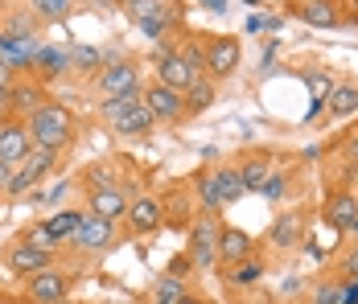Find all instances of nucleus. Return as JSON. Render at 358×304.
<instances>
[{"mask_svg": "<svg viewBox=\"0 0 358 304\" xmlns=\"http://www.w3.org/2000/svg\"><path fill=\"white\" fill-rule=\"evenodd\" d=\"M202 4H206L210 13H227V0H202Z\"/></svg>", "mask_w": 358, "mask_h": 304, "instance_id": "obj_41", "label": "nucleus"}, {"mask_svg": "<svg viewBox=\"0 0 358 304\" xmlns=\"http://www.w3.org/2000/svg\"><path fill=\"white\" fill-rule=\"evenodd\" d=\"M280 189H285V177H280V173H268V181H264L259 194H264V198H280Z\"/></svg>", "mask_w": 358, "mask_h": 304, "instance_id": "obj_33", "label": "nucleus"}, {"mask_svg": "<svg viewBox=\"0 0 358 304\" xmlns=\"http://www.w3.org/2000/svg\"><path fill=\"white\" fill-rule=\"evenodd\" d=\"M301 231H305V226H301V214H280V218L272 222L268 238H272V247L285 251V247H296V243H301Z\"/></svg>", "mask_w": 358, "mask_h": 304, "instance_id": "obj_17", "label": "nucleus"}, {"mask_svg": "<svg viewBox=\"0 0 358 304\" xmlns=\"http://www.w3.org/2000/svg\"><path fill=\"white\" fill-rule=\"evenodd\" d=\"M8 107H17V111H34V115H37V107H45V103H41V91L13 87V91H8Z\"/></svg>", "mask_w": 358, "mask_h": 304, "instance_id": "obj_24", "label": "nucleus"}, {"mask_svg": "<svg viewBox=\"0 0 358 304\" xmlns=\"http://www.w3.org/2000/svg\"><path fill=\"white\" fill-rule=\"evenodd\" d=\"M239 177H243V189H248V194H259L264 181H268V165H264V161H248V165L239 169Z\"/></svg>", "mask_w": 358, "mask_h": 304, "instance_id": "obj_25", "label": "nucleus"}, {"mask_svg": "<svg viewBox=\"0 0 358 304\" xmlns=\"http://www.w3.org/2000/svg\"><path fill=\"white\" fill-rule=\"evenodd\" d=\"M346 148H350V157H355V161H358V128H355V132H350V136H346Z\"/></svg>", "mask_w": 358, "mask_h": 304, "instance_id": "obj_40", "label": "nucleus"}, {"mask_svg": "<svg viewBox=\"0 0 358 304\" xmlns=\"http://www.w3.org/2000/svg\"><path fill=\"white\" fill-rule=\"evenodd\" d=\"M218 238H222V231H218L210 218H198V222H194V263H198V268H215Z\"/></svg>", "mask_w": 358, "mask_h": 304, "instance_id": "obj_9", "label": "nucleus"}, {"mask_svg": "<svg viewBox=\"0 0 358 304\" xmlns=\"http://www.w3.org/2000/svg\"><path fill=\"white\" fill-rule=\"evenodd\" d=\"M350 8H355V21H358V0H350Z\"/></svg>", "mask_w": 358, "mask_h": 304, "instance_id": "obj_44", "label": "nucleus"}, {"mask_svg": "<svg viewBox=\"0 0 358 304\" xmlns=\"http://www.w3.org/2000/svg\"><path fill=\"white\" fill-rule=\"evenodd\" d=\"M87 181H91V194H95V189H111V169H91Z\"/></svg>", "mask_w": 358, "mask_h": 304, "instance_id": "obj_34", "label": "nucleus"}, {"mask_svg": "<svg viewBox=\"0 0 358 304\" xmlns=\"http://www.w3.org/2000/svg\"><path fill=\"white\" fill-rule=\"evenodd\" d=\"M243 4H259V0H243Z\"/></svg>", "mask_w": 358, "mask_h": 304, "instance_id": "obj_46", "label": "nucleus"}, {"mask_svg": "<svg viewBox=\"0 0 358 304\" xmlns=\"http://www.w3.org/2000/svg\"><path fill=\"white\" fill-rule=\"evenodd\" d=\"M66 62H71L66 54H58V50H50V45H41V50H37V62H34V66L41 70V78H54V74H58V70L66 66Z\"/></svg>", "mask_w": 358, "mask_h": 304, "instance_id": "obj_22", "label": "nucleus"}, {"mask_svg": "<svg viewBox=\"0 0 358 304\" xmlns=\"http://www.w3.org/2000/svg\"><path fill=\"white\" fill-rule=\"evenodd\" d=\"M45 226H50V235L54 238H74L78 235V226H83V214H54Z\"/></svg>", "mask_w": 358, "mask_h": 304, "instance_id": "obj_23", "label": "nucleus"}, {"mask_svg": "<svg viewBox=\"0 0 358 304\" xmlns=\"http://www.w3.org/2000/svg\"><path fill=\"white\" fill-rule=\"evenodd\" d=\"M181 58L189 62V70H194L198 78H206V50H198V45H185V50H181Z\"/></svg>", "mask_w": 358, "mask_h": 304, "instance_id": "obj_32", "label": "nucleus"}, {"mask_svg": "<svg viewBox=\"0 0 358 304\" xmlns=\"http://www.w3.org/2000/svg\"><path fill=\"white\" fill-rule=\"evenodd\" d=\"M58 304H66V301H58Z\"/></svg>", "mask_w": 358, "mask_h": 304, "instance_id": "obj_48", "label": "nucleus"}, {"mask_svg": "<svg viewBox=\"0 0 358 304\" xmlns=\"http://www.w3.org/2000/svg\"><path fill=\"white\" fill-rule=\"evenodd\" d=\"M74 0H29V8H34L37 21H45V25H54V21H62L66 13H71Z\"/></svg>", "mask_w": 358, "mask_h": 304, "instance_id": "obj_21", "label": "nucleus"}, {"mask_svg": "<svg viewBox=\"0 0 358 304\" xmlns=\"http://www.w3.org/2000/svg\"><path fill=\"white\" fill-rule=\"evenodd\" d=\"M198 194H202V205L206 210H222V194H218V181H215V173H202L198 177Z\"/></svg>", "mask_w": 358, "mask_h": 304, "instance_id": "obj_26", "label": "nucleus"}, {"mask_svg": "<svg viewBox=\"0 0 358 304\" xmlns=\"http://www.w3.org/2000/svg\"><path fill=\"white\" fill-rule=\"evenodd\" d=\"M4 103H8V91H0V107H4Z\"/></svg>", "mask_w": 358, "mask_h": 304, "instance_id": "obj_43", "label": "nucleus"}, {"mask_svg": "<svg viewBox=\"0 0 358 304\" xmlns=\"http://www.w3.org/2000/svg\"><path fill=\"white\" fill-rule=\"evenodd\" d=\"M141 99L152 111V120H161V124H173V120H181V111H185V95L173 91V87H165V82H152Z\"/></svg>", "mask_w": 358, "mask_h": 304, "instance_id": "obj_4", "label": "nucleus"}, {"mask_svg": "<svg viewBox=\"0 0 358 304\" xmlns=\"http://www.w3.org/2000/svg\"><path fill=\"white\" fill-rule=\"evenodd\" d=\"M346 275L358 280V251H350V259H346Z\"/></svg>", "mask_w": 358, "mask_h": 304, "instance_id": "obj_39", "label": "nucleus"}, {"mask_svg": "<svg viewBox=\"0 0 358 304\" xmlns=\"http://www.w3.org/2000/svg\"><path fill=\"white\" fill-rule=\"evenodd\" d=\"M103 120H108L115 132H124V136H148L152 132V111L144 107L141 95H120V99H103Z\"/></svg>", "mask_w": 358, "mask_h": 304, "instance_id": "obj_1", "label": "nucleus"}, {"mask_svg": "<svg viewBox=\"0 0 358 304\" xmlns=\"http://www.w3.org/2000/svg\"><path fill=\"white\" fill-rule=\"evenodd\" d=\"M325 218L338 226V231H358V198L350 194H334L325 202Z\"/></svg>", "mask_w": 358, "mask_h": 304, "instance_id": "obj_13", "label": "nucleus"}, {"mask_svg": "<svg viewBox=\"0 0 358 304\" xmlns=\"http://www.w3.org/2000/svg\"><path fill=\"white\" fill-rule=\"evenodd\" d=\"M29 132H34V144H41V148H66L71 144V111L62 107V103H45V107H37V115L29 120Z\"/></svg>", "mask_w": 358, "mask_h": 304, "instance_id": "obj_2", "label": "nucleus"}, {"mask_svg": "<svg viewBox=\"0 0 358 304\" xmlns=\"http://www.w3.org/2000/svg\"><path fill=\"white\" fill-rule=\"evenodd\" d=\"M54 169V148H41V144H34V152L17 165V173H13V181H8V194H25L29 185H37L41 181V173Z\"/></svg>", "mask_w": 358, "mask_h": 304, "instance_id": "obj_5", "label": "nucleus"}, {"mask_svg": "<svg viewBox=\"0 0 358 304\" xmlns=\"http://www.w3.org/2000/svg\"><path fill=\"white\" fill-rule=\"evenodd\" d=\"M128 222L136 231H157L165 222V205L157 202V198H136V202L128 205Z\"/></svg>", "mask_w": 358, "mask_h": 304, "instance_id": "obj_15", "label": "nucleus"}, {"mask_svg": "<svg viewBox=\"0 0 358 304\" xmlns=\"http://www.w3.org/2000/svg\"><path fill=\"white\" fill-rule=\"evenodd\" d=\"M305 21L329 29V25H338V13H334V4H329V0H317V4H309V8H305Z\"/></svg>", "mask_w": 358, "mask_h": 304, "instance_id": "obj_27", "label": "nucleus"}, {"mask_svg": "<svg viewBox=\"0 0 358 304\" xmlns=\"http://www.w3.org/2000/svg\"><path fill=\"white\" fill-rule=\"evenodd\" d=\"M157 66H161V82L173 87V91H181V95L198 82V74L189 70V62H185L181 54H161V50H157Z\"/></svg>", "mask_w": 358, "mask_h": 304, "instance_id": "obj_10", "label": "nucleus"}, {"mask_svg": "<svg viewBox=\"0 0 358 304\" xmlns=\"http://www.w3.org/2000/svg\"><path fill=\"white\" fill-rule=\"evenodd\" d=\"M325 107H329V115H338V120L355 115V111H358V87H334Z\"/></svg>", "mask_w": 358, "mask_h": 304, "instance_id": "obj_18", "label": "nucleus"}, {"mask_svg": "<svg viewBox=\"0 0 358 304\" xmlns=\"http://www.w3.org/2000/svg\"><path fill=\"white\" fill-rule=\"evenodd\" d=\"M313 304H342V288H317Z\"/></svg>", "mask_w": 358, "mask_h": 304, "instance_id": "obj_35", "label": "nucleus"}, {"mask_svg": "<svg viewBox=\"0 0 358 304\" xmlns=\"http://www.w3.org/2000/svg\"><path fill=\"white\" fill-rule=\"evenodd\" d=\"M210 103H215V82H210V78H198V82L185 91V111H194V115L206 111Z\"/></svg>", "mask_w": 358, "mask_h": 304, "instance_id": "obj_19", "label": "nucleus"}, {"mask_svg": "<svg viewBox=\"0 0 358 304\" xmlns=\"http://www.w3.org/2000/svg\"><path fill=\"white\" fill-rule=\"evenodd\" d=\"M152 304H165V301H152Z\"/></svg>", "mask_w": 358, "mask_h": 304, "instance_id": "obj_47", "label": "nucleus"}, {"mask_svg": "<svg viewBox=\"0 0 358 304\" xmlns=\"http://www.w3.org/2000/svg\"><path fill=\"white\" fill-rule=\"evenodd\" d=\"M66 275L62 271H37V275H29V301L34 304H58V301H66Z\"/></svg>", "mask_w": 358, "mask_h": 304, "instance_id": "obj_7", "label": "nucleus"}, {"mask_svg": "<svg viewBox=\"0 0 358 304\" xmlns=\"http://www.w3.org/2000/svg\"><path fill=\"white\" fill-rule=\"evenodd\" d=\"M71 62H74V66H78V70H83V74H91V70L99 66L103 58H99V50H91V45H74Z\"/></svg>", "mask_w": 358, "mask_h": 304, "instance_id": "obj_29", "label": "nucleus"}, {"mask_svg": "<svg viewBox=\"0 0 358 304\" xmlns=\"http://www.w3.org/2000/svg\"><path fill=\"white\" fill-rule=\"evenodd\" d=\"M185 292H181V280L178 275H165L161 284H157V301H165V304H178Z\"/></svg>", "mask_w": 358, "mask_h": 304, "instance_id": "obj_30", "label": "nucleus"}, {"mask_svg": "<svg viewBox=\"0 0 358 304\" xmlns=\"http://www.w3.org/2000/svg\"><path fill=\"white\" fill-rule=\"evenodd\" d=\"M342 304H358V280H350V284L342 288Z\"/></svg>", "mask_w": 358, "mask_h": 304, "instance_id": "obj_36", "label": "nucleus"}, {"mask_svg": "<svg viewBox=\"0 0 358 304\" xmlns=\"http://www.w3.org/2000/svg\"><path fill=\"white\" fill-rule=\"evenodd\" d=\"M251 243L243 231H222V238H218V263H227V268H235V263H243V259H251Z\"/></svg>", "mask_w": 358, "mask_h": 304, "instance_id": "obj_14", "label": "nucleus"}, {"mask_svg": "<svg viewBox=\"0 0 358 304\" xmlns=\"http://www.w3.org/2000/svg\"><path fill=\"white\" fill-rule=\"evenodd\" d=\"M8 82H13V70H8V66H4V62H0V91H13Z\"/></svg>", "mask_w": 358, "mask_h": 304, "instance_id": "obj_38", "label": "nucleus"}, {"mask_svg": "<svg viewBox=\"0 0 358 304\" xmlns=\"http://www.w3.org/2000/svg\"><path fill=\"white\" fill-rule=\"evenodd\" d=\"M29 152H34V132H29V124H21V120H4V124H0V161L21 165Z\"/></svg>", "mask_w": 358, "mask_h": 304, "instance_id": "obj_3", "label": "nucleus"}, {"mask_svg": "<svg viewBox=\"0 0 358 304\" xmlns=\"http://www.w3.org/2000/svg\"><path fill=\"white\" fill-rule=\"evenodd\" d=\"M13 165H8V161H0V189H4V194H8V181H13Z\"/></svg>", "mask_w": 358, "mask_h": 304, "instance_id": "obj_37", "label": "nucleus"}, {"mask_svg": "<svg viewBox=\"0 0 358 304\" xmlns=\"http://www.w3.org/2000/svg\"><path fill=\"white\" fill-rule=\"evenodd\" d=\"M215 181H218V194H222V202L231 205L235 198H243L248 189H243V177L239 169H215Z\"/></svg>", "mask_w": 358, "mask_h": 304, "instance_id": "obj_20", "label": "nucleus"}, {"mask_svg": "<svg viewBox=\"0 0 358 304\" xmlns=\"http://www.w3.org/2000/svg\"><path fill=\"white\" fill-rule=\"evenodd\" d=\"M74 243L87 247V251H103V247H111V222L99 218V214H87L83 226H78V235H74Z\"/></svg>", "mask_w": 358, "mask_h": 304, "instance_id": "obj_11", "label": "nucleus"}, {"mask_svg": "<svg viewBox=\"0 0 358 304\" xmlns=\"http://www.w3.org/2000/svg\"><path fill=\"white\" fill-rule=\"evenodd\" d=\"M21 243H29V247H41V251H54V247H58V238L50 235V226H34V231L21 238Z\"/></svg>", "mask_w": 358, "mask_h": 304, "instance_id": "obj_31", "label": "nucleus"}, {"mask_svg": "<svg viewBox=\"0 0 358 304\" xmlns=\"http://www.w3.org/2000/svg\"><path fill=\"white\" fill-rule=\"evenodd\" d=\"M128 198H124V194H120V189H95V194H91V214H99V218H124V214H128Z\"/></svg>", "mask_w": 358, "mask_h": 304, "instance_id": "obj_16", "label": "nucleus"}, {"mask_svg": "<svg viewBox=\"0 0 358 304\" xmlns=\"http://www.w3.org/2000/svg\"><path fill=\"white\" fill-rule=\"evenodd\" d=\"M239 58H243V50H239L235 37H215V41H206V78H227V74H235Z\"/></svg>", "mask_w": 358, "mask_h": 304, "instance_id": "obj_6", "label": "nucleus"}, {"mask_svg": "<svg viewBox=\"0 0 358 304\" xmlns=\"http://www.w3.org/2000/svg\"><path fill=\"white\" fill-rule=\"evenodd\" d=\"M178 304H202V301H194V296H181V301Z\"/></svg>", "mask_w": 358, "mask_h": 304, "instance_id": "obj_42", "label": "nucleus"}, {"mask_svg": "<svg viewBox=\"0 0 358 304\" xmlns=\"http://www.w3.org/2000/svg\"><path fill=\"white\" fill-rule=\"evenodd\" d=\"M124 4H128V8H136V4H141V0H124Z\"/></svg>", "mask_w": 358, "mask_h": 304, "instance_id": "obj_45", "label": "nucleus"}, {"mask_svg": "<svg viewBox=\"0 0 358 304\" xmlns=\"http://www.w3.org/2000/svg\"><path fill=\"white\" fill-rule=\"evenodd\" d=\"M50 259H54L50 251L29 247V243H17V247L8 251V268L21 271V275H29V271H34V275H37V271H45V268H50Z\"/></svg>", "mask_w": 358, "mask_h": 304, "instance_id": "obj_12", "label": "nucleus"}, {"mask_svg": "<svg viewBox=\"0 0 358 304\" xmlns=\"http://www.w3.org/2000/svg\"><path fill=\"white\" fill-rule=\"evenodd\" d=\"M259 275H264V263H259V259H243V263H235V271H231V284L248 288V284H255Z\"/></svg>", "mask_w": 358, "mask_h": 304, "instance_id": "obj_28", "label": "nucleus"}, {"mask_svg": "<svg viewBox=\"0 0 358 304\" xmlns=\"http://www.w3.org/2000/svg\"><path fill=\"white\" fill-rule=\"evenodd\" d=\"M99 91H103V99L136 95V66H132V62H111V66L99 74Z\"/></svg>", "mask_w": 358, "mask_h": 304, "instance_id": "obj_8", "label": "nucleus"}]
</instances>
